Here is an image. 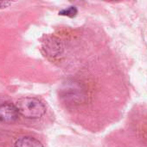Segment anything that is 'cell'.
Returning a JSON list of instances; mask_svg holds the SVG:
<instances>
[{"mask_svg":"<svg viewBox=\"0 0 147 147\" xmlns=\"http://www.w3.org/2000/svg\"><path fill=\"white\" fill-rule=\"evenodd\" d=\"M18 111L16 105L5 102L0 104V121L3 123H12L18 118Z\"/></svg>","mask_w":147,"mask_h":147,"instance_id":"2","label":"cell"},{"mask_svg":"<svg viewBox=\"0 0 147 147\" xmlns=\"http://www.w3.org/2000/svg\"><path fill=\"white\" fill-rule=\"evenodd\" d=\"M15 105L19 115H22L26 119H40L46 113L45 105L41 101L34 97L20 98Z\"/></svg>","mask_w":147,"mask_h":147,"instance_id":"1","label":"cell"},{"mask_svg":"<svg viewBox=\"0 0 147 147\" xmlns=\"http://www.w3.org/2000/svg\"><path fill=\"white\" fill-rule=\"evenodd\" d=\"M77 13H78V10H77V9L75 6H70V7H68L67 9H62V10H61L59 12L60 15L67 16H69V17L75 16Z\"/></svg>","mask_w":147,"mask_h":147,"instance_id":"4","label":"cell"},{"mask_svg":"<svg viewBox=\"0 0 147 147\" xmlns=\"http://www.w3.org/2000/svg\"><path fill=\"white\" fill-rule=\"evenodd\" d=\"M11 3L10 2H7V1H0V9L2 8H5L8 5H10Z\"/></svg>","mask_w":147,"mask_h":147,"instance_id":"5","label":"cell"},{"mask_svg":"<svg viewBox=\"0 0 147 147\" xmlns=\"http://www.w3.org/2000/svg\"><path fill=\"white\" fill-rule=\"evenodd\" d=\"M15 147H43V146L38 140L31 136H24L16 140Z\"/></svg>","mask_w":147,"mask_h":147,"instance_id":"3","label":"cell"}]
</instances>
